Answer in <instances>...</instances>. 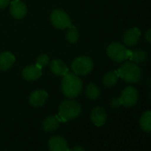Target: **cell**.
<instances>
[{"instance_id": "obj_1", "label": "cell", "mask_w": 151, "mask_h": 151, "mask_svg": "<svg viewBox=\"0 0 151 151\" xmlns=\"http://www.w3.org/2000/svg\"><path fill=\"white\" fill-rule=\"evenodd\" d=\"M83 83L78 77V75L68 72L63 77L61 82V91L67 98L73 99L78 97L81 93Z\"/></svg>"}, {"instance_id": "obj_2", "label": "cell", "mask_w": 151, "mask_h": 151, "mask_svg": "<svg viewBox=\"0 0 151 151\" xmlns=\"http://www.w3.org/2000/svg\"><path fill=\"white\" fill-rule=\"evenodd\" d=\"M117 74L118 77L131 84L138 83L141 79L142 75L140 68L132 61H127L122 64L117 70Z\"/></svg>"}, {"instance_id": "obj_3", "label": "cell", "mask_w": 151, "mask_h": 151, "mask_svg": "<svg viewBox=\"0 0 151 151\" xmlns=\"http://www.w3.org/2000/svg\"><path fill=\"white\" fill-rule=\"evenodd\" d=\"M81 112L80 104L74 100L64 101L59 107V119L61 122H67L77 117Z\"/></svg>"}, {"instance_id": "obj_4", "label": "cell", "mask_w": 151, "mask_h": 151, "mask_svg": "<svg viewBox=\"0 0 151 151\" xmlns=\"http://www.w3.org/2000/svg\"><path fill=\"white\" fill-rule=\"evenodd\" d=\"M71 68L74 74L78 76H86L92 72L93 68V61L88 56H80L73 60Z\"/></svg>"}, {"instance_id": "obj_5", "label": "cell", "mask_w": 151, "mask_h": 151, "mask_svg": "<svg viewBox=\"0 0 151 151\" xmlns=\"http://www.w3.org/2000/svg\"><path fill=\"white\" fill-rule=\"evenodd\" d=\"M107 53L111 60L116 62H122L129 58L130 50H127L124 45L118 42H113L108 46Z\"/></svg>"}, {"instance_id": "obj_6", "label": "cell", "mask_w": 151, "mask_h": 151, "mask_svg": "<svg viewBox=\"0 0 151 151\" xmlns=\"http://www.w3.org/2000/svg\"><path fill=\"white\" fill-rule=\"evenodd\" d=\"M51 22L52 25L60 29H65L69 28L72 23L70 21V18L62 10H53L52 14H51Z\"/></svg>"}, {"instance_id": "obj_7", "label": "cell", "mask_w": 151, "mask_h": 151, "mask_svg": "<svg viewBox=\"0 0 151 151\" xmlns=\"http://www.w3.org/2000/svg\"><path fill=\"white\" fill-rule=\"evenodd\" d=\"M138 92L134 87L128 86L124 88L121 93V97L119 98L121 104L124 107H132L136 104L138 101Z\"/></svg>"}, {"instance_id": "obj_8", "label": "cell", "mask_w": 151, "mask_h": 151, "mask_svg": "<svg viewBox=\"0 0 151 151\" xmlns=\"http://www.w3.org/2000/svg\"><path fill=\"white\" fill-rule=\"evenodd\" d=\"M48 147L50 151H69L67 141L59 135L52 136L49 139Z\"/></svg>"}, {"instance_id": "obj_9", "label": "cell", "mask_w": 151, "mask_h": 151, "mask_svg": "<svg viewBox=\"0 0 151 151\" xmlns=\"http://www.w3.org/2000/svg\"><path fill=\"white\" fill-rule=\"evenodd\" d=\"M10 13L15 19H22L27 14V6L21 0H14L11 3Z\"/></svg>"}, {"instance_id": "obj_10", "label": "cell", "mask_w": 151, "mask_h": 151, "mask_svg": "<svg viewBox=\"0 0 151 151\" xmlns=\"http://www.w3.org/2000/svg\"><path fill=\"white\" fill-rule=\"evenodd\" d=\"M42 68L37 65H29L27 66L22 70V77L27 81H35L41 78Z\"/></svg>"}, {"instance_id": "obj_11", "label": "cell", "mask_w": 151, "mask_h": 151, "mask_svg": "<svg viewBox=\"0 0 151 151\" xmlns=\"http://www.w3.org/2000/svg\"><path fill=\"white\" fill-rule=\"evenodd\" d=\"M48 98V93L44 90H37L33 92L29 98V103L33 107H42Z\"/></svg>"}, {"instance_id": "obj_12", "label": "cell", "mask_w": 151, "mask_h": 151, "mask_svg": "<svg viewBox=\"0 0 151 151\" xmlns=\"http://www.w3.org/2000/svg\"><path fill=\"white\" fill-rule=\"evenodd\" d=\"M140 37V31L137 28L128 29L123 37V42L127 46H133L135 45Z\"/></svg>"}, {"instance_id": "obj_13", "label": "cell", "mask_w": 151, "mask_h": 151, "mask_svg": "<svg viewBox=\"0 0 151 151\" xmlns=\"http://www.w3.org/2000/svg\"><path fill=\"white\" fill-rule=\"evenodd\" d=\"M91 119L96 126H101L105 124L107 119V113L101 107H96L92 110Z\"/></svg>"}, {"instance_id": "obj_14", "label": "cell", "mask_w": 151, "mask_h": 151, "mask_svg": "<svg viewBox=\"0 0 151 151\" xmlns=\"http://www.w3.org/2000/svg\"><path fill=\"white\" fill-rule=\"evenodd\" d=\"M51 71L59 77H64L66 74L68 73V68L67 64L61 60H53L50 65Z\"/></svg>"}, {"instance_id": "obj_15", "label": "cell", "mask_w": 151, "mask_h": 151, "mask_svg": "<svg viewBox=\"0 0 151 151\" xmlns=\"http://www.w3.org/2000/svg\"><path fill=\"white\" fill-rule=\"evenodd\" d=\"M15 62V57L9 52H4L0 54V70H7Z\"/></svg>"}, {"instance_id": "obj_16", "label": "cell", "mask_w": 151, "mask_h": 151, "mask_svg": "<svg viewBox=\"0 0 151 151\" xmlns=\"http://www.w3.org/2000/svg\"><path fill=\"white\" fill-rule=\"evenodd\" d=\"M60 119L56 116H50L43 122V129L47 132H52L59 128Z\"/></svg>"}, {"instance_id": "obj_17", "label": "cell", "mask_w": 151, "mask_h": 151, "mask_svg": "<svg viewBox=\"0 0 151 151\" xmlns=\"http://www.w3.org/2000/svg\"><path fill=\"white\" fill-rule=\"evenodd\" d=\"M147 57V52L144 50H134V51H130L129 54V59L134 62V63H140L146 60Z\"/></svg>"}, {"instance_id": "obj_18", "label": "cell", "mask_w": 151, "mask_h": 151, "mask_svg": "<svg viewBox=\"0 0 151 151\" xmlns=\"http://www.w3.org/2000/svg\"><path fill=\"white\" fill-rule=\"evenodd\" d=\"M117 78H118L117 71H109L107 74H105V76L102 78V82L105 86L112 87L116 84Z\"/></svg>"}, {"instance_id": "obj_19", "label": "cell", "mask_w": 151, "mask_h": 151, "mask_svg": "<svg viewBox=\"0 0 151 151\" xmlns=\"http://www.w3.org/2000/svg\"><path fill=\"white\" fill-rule=\"evenodd\" d=\"M86 94L87 96L88 99L90 100H97L100 95H101V91L100 89L93 83H90L89 85H87L86 89Z\"/></svg>"}, {"instance_id": "obj_20", "label": "cell", "mask_w": 151, "mask_h": 151, "mask_svg": "<svg viewBox=\"0 0 151 151\" xmlns=\"http://www.w3.org/2000/svg\"><path fill=\"white\" fill-rule=\"evenodd\" d=\"M141 128L147 132H151V111H146L140 117L139 121Z\"/></svg>"}, {"instance_id": "obj_21", "label": "cell", "mask_w": 151, "mask_h": 151, "mask_svg": "<svg viewBox=\"0 0 151 151\" xmlns=\"http://www.w3.org/2000/svg\"><path fill=\"white\" fill-rule=\"evenodd\" d=\"M68 31L66 34V38L68 40V42L69 44H75L77 43L78 38H79V33L75 26H70L69 28H68Z\"/></svg>"}, {"instance_id": "obj_22", "label": "cell", "mask_w": 151, "mask_h": 151, "mask_svg": "<svg viewBox=\"0 0 151 151\" xmlns=\"http://www.w3.org/2000/svg\"><path fill=\"white\" fill-rule=\"evenodd\" d=\"M49 60H49V57L46 54H41L40 56L37 57V64L36 65H37L39 68H45V66L48 65Z\"/></svg>"}, {"instance_id": "obj_23", "label": "cell", "mask_w": 151, "mask_h": 151, "mask_svg": "<svg viewBox=\"0 0 151 151\" xmlns=\"http://www.w3.org/2000/svg\"><path fill=\"white\" fill-rule=\"evenodd\" d=\"M110 105H111V107H113V108H118V107H120L122 104H121V101H120L119 98H115V99H113V100L111 101Z\"/></svg>"}, {"instance_id": "obj_24", "label": "cell", "mask_w": 151, "mask_h": 151, "mask_svg": "<svg viewBox=\"0 0 151 151\" xmlns=\"http://www.w3.org/2000/svg\"><path fill=\"white\" fill-rule=\"evenodd\" d=\"M11 0H0V9L6 8L9 4Z\"/></svg>"}, {"instance_id": "obj_25", "label": "cell", "mask_w": 151, "mask_h": 151, "mask_svg": "<svg viewBox=\"0 0 151 151\" xmlns=\"http://www.w3.org/2000/svg\"><path fill=\"white\" fill-rule=\"evenodd\" d=\"M145 37H146V39H147V42L151 43V29H148V30L146 32V34H145Z\"/></svg>"}, {"instance_id": "obj_26", "label": "cell", "mask_w": 151, "mask_h": 151, "mask_svg": "<svg viewBox=\"0 0 151 151\" xmlns=\"http://www.w3.org/2000/svg\"><path fill=\"white\" fill-rule=\"evenodd\" d=\"M69 151H86V150H85V148H83L80 146H76L72 149H70Z\"/></svg>"}]
</instances>
